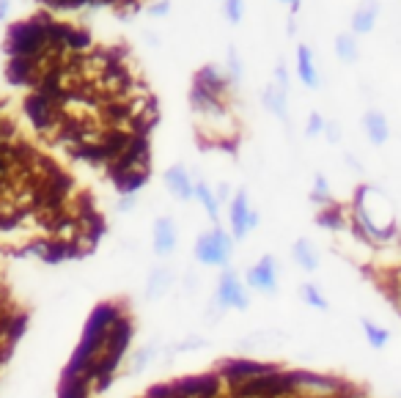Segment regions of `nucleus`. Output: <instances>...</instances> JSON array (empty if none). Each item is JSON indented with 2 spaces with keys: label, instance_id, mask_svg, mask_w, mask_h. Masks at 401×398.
<instances>
[{
  "label": "nucleus",
  "instance_id": "obj_1",
  "mask_svg": "<svg viewBox=\"0 0 401 398\" xmlns=\"http://www.w3.org/2000/svg\"><path fill=\"white\" fill-rule=\"evenodd\" d=\"M354 222H357V231L365 239L387 242V239L396 236V214H393V206L374 187H360L357 189V198H354Z\"/></svg>",
  "mask_w": 401,
  "mask_h": 398
},
{
  "label": "nucleus",
  "instance_id": "obj_2",
  "mask_svg": "<svg viewBox=\"0 0 401 398\" xmlns=\"http://www.w3.org/2000/svg\"><path fill=\"white\" fill-rule=\"evenodd\" d=\"M233 236L222 228V225H211L209 231L198 233L195 244H192V255L200 266H214V269H225L231 266L233 258Z\"/></svg>",
  "mask_w": 401,
  "mask_h": 398
},
{
  "label": "nucleus",
  "instance_id": "obj_3",
  "mask_svg": "<svg viewBox=\"0 0 401 398\" xmlns=\"http://www.w3.org/2000/svg\"><path fill=\"white\" fill-rule=\"evenodd\" d=\"M214 302L222 310H247L250 307V288L244 285V277L236 269H231V266L220 269V277L214 285Z\"/></svg>",
  "mask_w": 401,
  "mask_h": 398
},
{
  "label": "nucleus",
  "instance_id": "obj_4",
  "mask_svg": "<svg viewBox=\"0 0 401 398\" xmlns=\"http://www.w3.org/2000/svg\"><path fill=\"white\" fill-rule=\"evenodd\" d=\"M255 228H258V211L250 206L247 192L239 189L236 195H231V203H228V233L233 236V242H242Z\"/></svg>",
  "mask_w": 401,
  "mask_h": 398
},
{
  "label": "nucleus",
  "instance_id": "obj_5",
  "mask_svg": "<svg viewBox=\"0 0 401 398\" xmlns=\"http://www.w3.org/2000/svg\"><path fill=\"white\" fill-rule=\"evenodd\" d=\"M244 285L255 294H277V288H280L277 261L272 255H261L253 266L244 269Z\"/></svg>",
  "mask_w": 401,
  "mask_h": 398
},
{
  "label": "nucleus",
  "instance_id": "obj_6",
  "mask_svg": "<svg viewBox=\"0 0 401 398\" xmlns=\"http://www.w3.org/2000/svg\"><path fill=\"white\" fill-rule=\"evenodd\" d=\"M179 247V225L173 217H157L151 225V250L157 258H168L173 255Z\"/></svg>",
  "mask_w": 401,
  "mask_h": 398
},
{
  "label": "nucleus",
  "instance_id": "obj_7",
  "mask_svg": "<svg viewBox=\"0 0 401 398\" xmlns=\"http://www.w3.org/2000/svg\"><path fill=\"white\" fill-rule=\"evenodd\" d=\"M162 181L168 187V192L176 198V200H192L195 198V178L190 176V170L184 165H170L165 173H162Z\"/></svg>",
  "mask_w": 401,
  "mask_h": 398
},
{
  "label": "nucleus",
  "instance_id": "obj_8",
  "mask_svg": "<svg viewBox=\"0 0 401 398\" xmlns=\"http://www.w3.org/2000/svg\"><path fill=\"white\" fill-rule=\"evenodd\" d=\"M176 285V274L170 266H154L146 277V299L148 302H162Z\"/></svg>",
  "mask_w": 401,
  "mask_h": 398
},
{
  "label": "nucleus",
  "instance_id": "obj_9",
  "mask_svg": "<svg viewBox=\"0 0 401 398\" xmlns=\"http://www.w3.org/2000/svg\"><path fill=\"white\" fill-rule=\"evenodd\" d=\"M291 261H294L305 274H313V272H319V266H321L319 247H316L310 239H305V236H299V239L291 244Z\"/></svg>",
  "mask_w": 401,
  "mask_h": 398
},
{
  "label": "nucleus",
  "instance_id": "obj_10",
  "mask_svg": "<svg viewBox=\"0 0 401 398\" xmlns=\"http://www.w3.org/2000/svg\"><path fill=\"white\" fill-rule=\"evenodd\" d=\"M261 104L283 124H288V88L277 85V82H269L261 93Z\"/></svg>",
  "mask_w": 401,
  "mask_h": 398
},
{
  "label": "nucleus",
  "instance_id": "obj_11",
  "mask_svg": "<svg viewBox=\"0 0 401 398\" xmlns=\"http://www.w3.org/2000/svg\"><path fill=\"white\" fill-rule=\"evenodd\" d=\"M195 88H200L203 93L214 96V99H225V91H228V77L214 69V66H203L198 74H195Z\"/></svg>",
  "mask_w": 401,
  "mask_h": 398
},
{
  "label": "nucleus",
  "instance_id": "obj_12",
  "mask_svg": "<svg viewBox=\"0 0 401 398\" xmlns=\"http://www.w3.org/2000/svg\"><path fill=\"white\" fill-rule=\"evenodd\" d=\"M363 129H365V137L371 145H385L390 140V124H387L385 113H379V110H368L363 115Z\"/></svg>",
  "mask_w": 401,
  "mask_h": 398
},
{
  "label": "nucleus",
  "instance_id": "obj_13",
  "mask_svg": "<svg viewBox=\"0 0 401 398\" xmlns=\"http://www.w3.org/2000/svg\"><path fill=\"white\" fill-rule=\"evenodd\" d=\"M297 77L305 88H319V71H316V60H313V52L308 44H299L297 47Z\"/></svg>",
  "mask_w": 401,
  "mask_h": 398
},
{
  "label": "nucleus",
  "instance_id": "obj_14",
  "mask_svg": "<svg viewBox=\"0 0 401 398\" xmlns=\"http://www.w3.org/2000/svg\"><path fill=\"white\" fill-rule=\"evenodd\" d=\"M379 16V5L376 0H365L354 14H352V33H371Z\"/></svg>",
  "mask_w": 401,
  "mask_h": 398
},
{
  "label": "nucleus",
  "instance_id": "obj_15",
  "mask_svg": "<svg viewBox=\"0 0 401 398\" xmlns=\"http://www.w3.org/2000/svg\"><path fill=\"white\" fill-rule=\"evenodd\" d=\"M195 200L203 206V211L209 214V220L214 225H220V200H217L214 189L206 181H195Z\"/></svg>",
  "mask_w": 401,
  "mask_h": 398
},
{
  "label": "nucleus",
  "instance_id": "obj_16",
  "mask_svg": "<svg viewBox=\"0 0 401 398\" xmlns=\"http://www.w3.org/2000/svg\"><path fill=\"white\" fill-rule=\"evenodd\" d=\"M360 327H363V335H365L371 349H385L390 343V329L387 327H382V324H376L371 318H360Z\"/></svg>",
  "mask_w": 401,
  "mask_h": 398
},
{
  "label": "nucleus",
  "instance_id": "obj_17",
  "mask_svg": "<svg viewBox=\"0 0 401 398\" xmlns=\"http://www.w3.org/2000/svg\"><path fill=\"white\" fill-rule=\"evenodd\" d=\"M335 55H338L343 63H354V60L360 58V47H357L354 33H338V36H335Z\"/></svg>",
  "mask_w": 401,
  "mask_h": 398
},
{
  "label": "nucleus",
  "instance_id": "obj_18",
  "mask_svg": "<svg viewBox=\"0 0 401 398\" xmlns=\"http://www.w3.org/2000/svg\"><path fill=\"white\" fill-rule=\"evenodd\" d=\"M299 294H302L305 305H310V307H316V310H321V313L330 310V302H327V296L321 294V288H319L316 283H302Z\"/></svg>",
  "mask_w": 401,
  "mask_h": 398
},
{
  "label": "nucleus",
  "instance_id": "obj_19",
  "mask_svg": "<svg viewBox=\"0 0 401 398\" xmlns=\"http://www.w3.org/2000/svg\"><path fill=\"white\" fill-rule=\"evenodd\" d=\"M157 343H151V346H143L140 351H135V357H132V371H137V368H146L148 362H154L157 360Z\"/></svg>",
  "mask_w": 401,
  "mask_h": 398
},
{
  "label": "nucleus",
  "instance_id": "obj_20",
  "mask_svg": "<svg viewBox=\"0 0 401 398\" xmlns=\"http://www.w3.org/2000/svg\"><path fill=\"white\" fill-rule=\"evenodd\" d=\"M222 11H225V19L228 22H242V16H244V0H225Z\"/></svg>",
  "mask_w": 401,
  "mask_h": 398
},
{
  "label": "nucleus",
  "instance_id": "obj_21",
  "mask_svg": "<svg viewBox=\"0 0 401 398\" xmlns=\"http://www.w3.org/2000/svg\"><path fill=\"white\" fill-rule=\"evenodd\" d=\"M310 198L319 200V203H324V206H330V187H327V178L321 173L316 176V184H313V195Z\"/></svg>",
  "mask_w": 401,
  "mask_h": 398
},
{
  "label": "nucleus",
  "instance_id": "obj_22",
  "mask_svg": "<svg viewBox=\"0 0 401 398\" xmlns=\"http://www.w3.org/2000/svg\"><path fill=\"white\" fill-rule=\"evenodd\" d=\"M324 124H327V121H324L319 113H310V115H308V124H305V134H308V137L321 134V132H324Z\"/></svg>",
  "mask_w": 401,
  "mask_h": 398
},
{
  "label": "nucleus",
  "instance_id": "obj_23",
  "mask_svg": "<svg viewBox=\"0 0 401 398\" xmlns=\"http://www.w3.org/2000/svg\"><path fill=\"white\" fill-rule=\"evenodd\" d=\"M228 63H231V77L228 80H239L242 77V63H239V58H236L233 49H228Z\"/></svg>",
  "mask_w": 401,
  "mask_h": 398
},
{
  "label": "nucleus",
  "instance_id": "obj_24",
  "mask_svg": "<svg viewBox=\"0 0 401 398\" xmlns=\"http://www.w3.org/2000/svg\"><path fill=\"white\" fill-rule=\"evenodd\" d=\"M321 134L327 137V143L335 145V143L341 140V126H338V124H324V132H321Z\"/></svg>",
  "mask_w": 401,
  "mask_h": 398
},
{
  "label": "nucleus",
  "instance_id": "obj_25",
  "mask_svg": "<svg viewBox=\"0 0 401 398\" xmlns=\"http://www.w3.org/2000/svg\"><path fill=\"white\" fill-rule=\"evenodd\" d=\"M181 283H184V291H187V294H195V291L200 288V285H198V283H200V277H198L195 272H187Z\"/></svg>",
  "mask_w": 401,
  "mask_h": 398
},
{
  "label": "nucleus",
  "instance_id": "obj_26",
  "mask_svg": "<svg viewBox=\"0 0 401 398\" xmlns=\"http://www.w3.org/2000/svg\"><path fill=\"white\" fill-rule=\"evenodd\" d=\"M168 11H170V3H168V0H157V3L148 5V14H151V16H165Z\"/></svg>",
  "mask_w": 401,
  "mask_h": 398
},
{
  "label": "nucleus",
  "instance_id": "obj_27",
  "mask_svg": "<svg viewBox=\"0 0 401 398\" xmlns=\"http://www.w3.org/2000/svg\"><path fill=\"white\" fill-rule=\"evenodd\" d=\"M275 82L283 85V88H288V71H286V63H277V69H275Z\"/></svg>",
  "mask_w": 401,
  "mask_h": 398
},
{
  "label": "nucleus",
  "instance_id": "obj_28",
  "mask_svg": "<svg viewBox=\"0 0 401 398\" xmlns=\"http://www.w3.org/2000/svg\"><path fill=\"white\" fill-rule=\"evenodd\" d=\"M280 3H286V5H291V8H294V11H297V8H299V3H302V0H280Z\"/></svg>",
  "mask_w": 401,
  "mask_h": 398
},
{
  "label": "nucleus",
  "instance_id": "obj_29",
  "mask_svg": "<svg viewBox=\"0 0 401 398\" xmlns=\"http://www.w3.org/2000/svg\"><path fill=\"white\" fill-rule=\"evenodd\" d=\"M5 3H8V0H0V19L5 16Z\"/></svg>",
  "mask_w": 401,
  "mask_h": 398
}]
</instances>
